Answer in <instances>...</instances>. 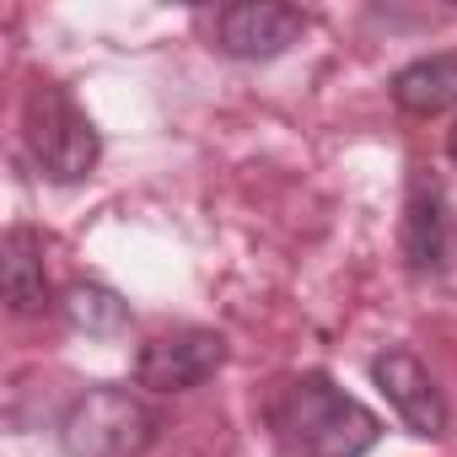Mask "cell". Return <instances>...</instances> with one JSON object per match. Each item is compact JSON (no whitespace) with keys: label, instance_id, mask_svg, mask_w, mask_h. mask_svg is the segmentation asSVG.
Returning <instances> with one entry per match:
<instances>
[{"label":"cell","instance_id":"obj_4","mask_svg":"<svg viewBox=\"0 0 457 457\" xmlns=\"http://www.w3.org/2000/svg\"><path fill=\"white\" fill-rule=\"evenodd\" d=\"M307 12L302 6H280V0H248V6H220L210 12V49L226 60H280L291 44H302L307 33Z\"/></svg>","mask_w":457,"mask_h":457},{"label":"cell","instance_id":"obj_7","mask_svg":"<svg viewBox=\"0 0 457 457\" xmlns=\"http://www.w3.org/2000/svg\"><path fill=\"white\" fill-rule=\"evenodd\" d=\"M398 243H403V259H409L414 275H441L446 259H452V215H446V194L430 172L409 178Z\"/></svg>","mask_w":457,"mask_h":457},{"label":"cell","instance_id":"obj_9","mask_svg":"<svg viewBox=\"0 0 457 457\" xmlns=\"http://www.w3.org/2000/svg\"><path fill=\"white\" fill-rule=\"evenodd\" d=\"M393 103L414 119H436L457 103V49L452 54H425L414 65H403L393 81H387Z\"/></svg>","mask_w":457,"mask_h":457},{"label":"cell","instance_id":"obj_11","mask_svg":"<svg viewBox=\"0 0 457 457\" xmlns=\"http://www.w3.org/2000/svg\"><path fill=\"white\" fill-rule=\"evenodd\" d=\"M446 156L457 162V119H452V129H446Z\"/></svg>","mask_w":457,"mask_h":457},{"label":"cell","instance_id":"obj_3","mask_svg":"<svg viewBox=\"0 0 457 457\" xmlns=\"http://www.w3.org/2000/svg\"><path fill=\"white\" fill-rule=\"evenodd\" d=\"M162 430V414L113 382H92L60 414V446L71 457H140Z\"/></svg>","mask_w":457,"mask_h":457},{"label":"cell","instance_id":"obj_8","mask_svg":"<svg viewBox=\"0 0 457 457\" xmlns=\"http://www.w3.org/2000/svg\"><path fill=\"white\" fill-rule=\"evenodd\" d=\"M0 286H6V307L17 318L49 312V275H44V237L28 226H12L6 248H0Z\"/></svg>","mask_w":457,"mask_h":457},{"label":"cell","instance_id":"obj_10","mask_svg":"<svg viewBox=\"0 0 457 457\" xmlns=\"http://www.w3.org/2000/svg\"><path fill=\"white\" fill-rule=\"evenodd\" d=\"M60 312L76 334H92V339H113L129 328V302L97 280H76L65 296H60Z\"/></svg>","mask_w":457,"mask_h":457},{"label":"cell","instance_id":"obj_1","mask_svg":"<svg viewBox=\"0 0 457 457\" xmlns=\"http://www.w3.org/2000/svg\"><path fill=\"white\" fill-rule=\"evenodd\" d=\"M270 436L280 457H366L382 441V420L328 371H302L270 398Z\"/></svg>","mask_w":457,"mask_h":457},{"label":"cell","instance_id":"obj_2","mask_svg":"<svg viewBox=\"0 0 457 457\" xmlns=\"http://www.w3.org/2000/svg\"><path fill=\"white\" fill-rule=\"evenodd\" d=\"M22 145L33 156V167L49 183H87L103 162V135L97 124L76 108V97L54 81H38L22 103Z\"/></svg>","mask_w":457,"mask_h":457},{"label":"cell","instance_id":"obj_5","mask_svg":"<svg viewBox=\"0 0 457 457\" xmlns=\"http://www.w3.org/2000/svg\"><path fill=\"white\" fill-rule=\"evenodd\" d=\"M226 366V334L215 328H172L140 345L135 382L145 393H194Z\"/></svg>","mask_w":457,"mask_h":457},{"label":"cell","instance_id":"obj_6","mask_svg":"<svg viewBox=\"0 0 457 457\" xmlns=\"http://www.w3.org/2000/svg\"><path fill=\"white\" fill-rule=\"evenodd\" d=\"M371 382H377V393L387 398V409H393L414 436H446L452 409H446V393L436 387V377L420 366V355H409V350H382V355H371Z\"/></svg>","mask_w":457,"mask_h":457}]
</instances>
